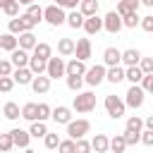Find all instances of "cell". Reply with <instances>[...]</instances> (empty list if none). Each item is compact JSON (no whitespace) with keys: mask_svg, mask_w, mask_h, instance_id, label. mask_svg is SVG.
I'll list each match as a JSON object with an SVG mask.
<instances>
[{"mask_svg":"<svg viewBox=\"0 0 153 153\" xmlns=\"http://www.w3.org/2000/svg\"><path fill=\"white\" fill-rule=\"evenodd\" d=\"M14 148V141H12V134H0V153H10Z\"/></svg>","mask_w":153,"mask_h":153,"instance_id":"cell-34","label":"cell"},{"mask_svg":"<svg viewBox=\"0 0 153 153\" xmlns=\"http://www.w3.org/2000/svg\"><path fill=\"white\" fill-rule=\"evenodd\" d=\"M19 48V38L14 36V33H0V50H7V53H12V50H17Z\"/></svg>","mask_w":153,"mask_h":153,"instance_id":"cell-15","label":"cell"},{"mask_svg":"<svg viewBox=\"0 0 153 153\" xmlns=\"http://www.w3.org/2000/svg\"><path fill=\"white\" fill-rule=\"evenodd\" d=\"M17 38H19V48H22V50H33L36 43H38L36 36H33V31H24V33H19Z\"/></svg>","mask_w":153,"mask_h":153,"instance_id":"cell-21","label":"cell"},{"mask_svg":"<svg viewBox=\"0 0 153 153\" xmlns=\"http://www.w3.org/2000/svg\"><path fill=\"white\" fill-rule=\"evenodd\" d=\"M74 151H76V141L74 139H65L57 146V153H74Z\"/></svg>","mask_w":153,"mask_h":153,"instance_id":"cell-35","label":"cell"},{"mask_svg":"<svg viewBox=\"0 0 153 153\" xmlns=\"http://www.w3.org/2000/svg\"><path fill=\"white\" fill-rule=\"evenodd\" d=\"M122 26H124V24H122V17L117 14V10H110V12L103 17V29H105L108 33H117Z\"/></svg>","mask_w":153,"mask_h":153,"instance_id":"cell-8","label":"cell"},{"mask_svg":"<svg viewBox=\"0 0 153 153\" xmlns=\"http://www.w3.org/2000/svg\"><path fill=\"white\" fill-rule=\"evenodd\" d=\"M79 12H81L84 17L98 14V0H81V2H79Z\"/></svg>","mask_w":153,"mask_h":153,"instance_id":"cell-24","label":"cell"},{"mask_svg":"<svg viewBox=\"0 0 153 153\" xmlns=\"http://www.w3.org/2000/svg\"><path fill=\"white\" fill-rule=\"evenodd\" d=\"M10 134H12L14 146H19V148H29V141H31V134H29V131H24V129H12Z\"/></svg>","mask_w":153,"mask_h":153,"instance_id":"cell-20","label":"cell"},{"mask_svg":"<svg viewBox=\"0 0 153 153\" xmlns=\"http://www.w3.org/2000/svg\"><path fill=\"white\" fill-rule=\"evenodd\" d=\"M74 50H76V43H74L72 38H60V41H57V53H60L62 57L74 55Z\"/></svg>","mask_w":153,"mask_h":153,"instance_id":"cell-22","label":"cell"},{"mask_svg":"<svg viewBox=\"0 0 153 153\" xmlns=\"http://www.w3.org/2000/svg\"><path fill=\"white\" fill-rule=\"evenodd\" d=\"M72 108H74L76 112H91V110L96 108V96H93L91 91H81V93L74 96Z\"/></svg>","mask_w":153,"mask_h":153,"instance_id":"cell-1","label":"cell"},{"mask_svg":"<svg viewBox=\"0 0 153 153\" xmlns=\"http://www.w3.org/2000/svg\"><path fill=\"white\" fill-rule=\"evenodd\" d=\"M81 86H84V76H67V88L69 91H76L79 93Z\"/></svg>","mask_w":153,"mask_h":153,"instance_id":"cell-38","label":"cell"},{"mask_svg":"<svg viewBox=\"0 0 153 153\" xmlns=\"http://www.w3.org/2000/svg\"><path fill=\"white\" fill-rule=\"evenodd\" d=\"M105 74H108L105 65H93V67H88V69H86V74H84V81H86L88 86H98V84L105 79Z\"/></svg>","mask_w":153,"mask_h":153,"instance_id":"cell-6","label":"cell"},{"mask_svg":"<svg viewBox=\"0 0 153 153\" xmlns=\"http://www.w3.org/2000/svg\"><path fill=\"white\" fill-rule=\"evenodd\" d=\"M19 19H22V24H24V31H31V29L38 24V22H36L33 17H29L26 12H24V14H19Z\"/></svg>","mask_w":153,"mask_h":153,"instance_id":"cell-45","label":"cell"},{"mask_svg":"<svg viewBox=\"0 0 153 153\" xmlns=\"http://www.w3.org/2000/svg\"><path fill=\"white\" fill-rule=\"evenodd\" d=\"M124 79H129L131 84H141V79H143V72H141V67H139V65H134V67H127V69H124Z\"/></svg>","mask_w":153,"mask_h":153,"instance_id":"cell-28","label":"cell"},{"mask_svg":"<svg viewBox=\"0 0 153 153\" xmlns=\"http://www.w3.org/2000/svg\"><path fill=\"white\" fill-rule=\"evenodd\" d=\"M146 33H153V14H146V17H141V24H139Z\"/></svg>","mask_w":153,"mask_h":153,"instance_id":"cell-48","label":"cell"},{"mask_svg":"<svg viewBox=\"0 0 153 153\" xmlns=\"http://www.w3.org/2000/svg\"><path fill=\"white\" fill-rule=\"evenodd\" d=\"M122 24L127 26V29H134V26H139L141 24V17L134 12V14H127V17H122Z\"/></svg>","mask_w":153,"mask_h":153,"instance_id":"cell-37","label":"cell"},{"mask_svg":"<svg viewBox=\"0 0 153 153\" xmlns=\"http://www.w3.org/2000/svg\"><path fill=\"white\" fill-rule=\"evenodd\" d=\"M26 14H29V17H33L36 22H41V19H43V7H41L38 2H33V5H29V7H26Z\"/></svg>","mask_w":153,"mask_h":153,"instance_id":"cell-36","label":"cell"},{"mask_svg":"<svg viewBox=\"0 0 153 153\" xmlns=\"http://www.w3.org/2000/svg\"><path fill=\"white\" fill-rule=\"evenodd\" d=\"M33 55H36V57H41V60H50V57H53V48H50L48 43H36Z\"/></svg>","mask_w":153,"mask_h":153,"instance_id":"cell-32","label":"cell"},{"mask_svg":"<svg viewBox=\"0 0 153 153\" xmlns=\"http://www.w3.org/2000/svg\"><path fill=\"white\" fill-rule=\"evenodd\" d=\"M81 0H55V5H60L62 10H76Z\"/></svg>","mask_w":153,"mask_h":153,"instance_id":"cell-50","label":"cell"},{"mask_svg":"<svg viewBox=\"0 0 153 153\" xmlns=\"http://www.w3.org/2000/svg\"><path fill=\"white\" fill-rule=\"evenodd\" d=\"M143 93H146V91L141 88V84H131V86L127 88V93H124V96H127V98H124V105H127V108H134V110L141 108V105H143Z\"/></svg>","mask_w":153,"mask_h":153,"instance_id":"cell-3","label":"cell"},{"mask_svg":"<svg viewBox=\"0 0 153 153\" xmlns=\"http://www.w3.org/2000/svg\"><path fill=\"white\" fill-rule=\"evenodd\" d=\"M33 72L29 69V67H14V72H12V79H14V84H22V86H26V84H31L33 81Z\"/></svg>","mask_w":153,"mask_h":153,"instance_id":"cell-9","label":"cell"},{"mask_svg":"<svg viewBox=\"0 0 153 153\" xmlns=\"http://www.w3.org/2000/svg\"><path fill=\"white\" fill-rule=\"evenodd\" d=\"M124 141H127V146H136L139 141H141V131H124Z\"/></svg>","mask_w":153,"mask_h":153,"instance_id":"cell-41","label":"cell"},{"mask_svg":"<svg viewBox=\"0 0 153 153\" xmlns=\"http://www.w3.org/2000/svg\"><path fill=\"white\" fill-rule=\"evenodd\" d=\"M148 93H153V84H151V88H148Z\"/></svg>","mask_w":153,"mask_h":153,"instance_id":"cell-57","label":"cell"},{"mask_svg":"<svg viewBox=\"0 0 153 153\" xmlns=\"http://www.w3.org/2000/svg\"><path fill=\"white\" fill-rule=\"evenodd\" d=\"M24 153H36V151L33 148H24Z\"/></svg>","mask_w":153,"mask_h":153,"instance_id":"cell-56","label":"cell"},{"mask_svg":"<svg viewBox=\"0 0 153 153\" xmlns=\"http://www.w3.org/2000/svg\"><path fill=\"white\" fill-rule=\"evenodd\" d=\"M81 29H84V31H86L88 36H96V33H98V31L103 29V19H100L98 14H93V17H86V19H84V26H81Z\"/></svg>","mask_w":153,"mask_h":153,"instance_id":"cell-10","label":"cell"},{"mask_svg":"<svg viewBox=\"0 0 153 153\" xmlns=\"http://www.w3.org/2000/svg\"><path fill=\"white\" fill-rule=\"evenodd\" d=\"M84 19H86V17H84L79 10H72V12L67 14V24H69L72 29H81V26H84Z\"/></svg>","mask_w":153,"mask_h":153,"instance_id":"cell-30","label":"cell"},{"mask_svg":"<svg viewBox=\"0 0 153 153\" xmlns=\"http://www.w3.org/2000/svg\"><path fill=\"white\" fill-rule=\"evenodd\" d=\"M141 143H146V146H153V129H146V131H141Z\"/></svg>","mask_w":153,"mask_h":153,"instance_id":"cell-51","label":"cell"},{"mask_svg":"<svg viewBox=\"0 0 153 153\" xmlns=\"http://www.w3.org/2000/svg\"><path fill=\"white\" fill-rule=\"evenodd\" d=\"M141 5L143 7H153V0H141Z\"/></svg>","mask_w":153,"mask_h":153,"instance_id":"cell-55","label":"cell"},{"mask_svg":"<svg viewBox=\"0 0 153 153\" xmlns=\"http://www.w3.org/2000/svg\"><path fill=\"white\" fill-rule=\"evenodd\" d=\"M74 55H76V60H84V62H86V60L91 57V41H88V38H79Z\"/></svg>","mask_w":153,"mask_h":153,"instance_id":"cell-16","label":"cell"},{"mask_svg":"<svg viewBox=\"0 0 153 153\" xmlns=\"http://www.w3.org/2000/svg\"><path fill=\"white\" fill-rule=\"evenodd\" d=\"M124 148H127L124 134H115V136L110 139V151H112V153H124Z\"/></svg>","mask_w":153,"mask_h":153,"instance_id":"cell-31","label":"cell"},{"mask_svg":"<svg viewBox=\"0 0 153 153\" xmlns=\"http://www.w3.org/2000/svg\"><path fill=\"white\" fill-rule=\"evenodd\" d=\"M103 62L108 65V67H115V65H120L122 62V50H117V48H105L103 50Z\"/></svg>","mask_w":153,"mask_h":153,"instance_id":"cell-13","label":"cell"},{"mask_svg":"<svg viewBox=\"0 0 153 153\" xmlns=\"http://www.w3.org/2000/svg\"><path fill=\"white\" fill-rule=\"evenodd\" d=\"M139 5H141V0H120V5H117V14H120V17L134 14V12L139 10Z\"/></svg>","mask_w":153,"mask_h":153,"instance_id":"cell-19","label":"cell"},{"mask_svg":"<svg viewBox=\"0 0 153 153\" xmlns=\"http://www.w3.org/2000/svg\"><path fill=\"white\" fill-rule=\"evenodd\" d=\"M10 60H12V65H14V67H29L31 55H29V50L17 48V50H12V53H10Z\"/></svg>","mask_w":153,"mask_h":153,"instance_id":"cell-12","label":"cell"},{"mask_svg":"<svg viewBox=\"0 0 153 153\" xmlns=\"http://www.w3.org/2000/svg\"><path fill=\"white\" fill-rule=\"evenodd\" d=\"M17 2H19V5H26V7H29V5H33V2H38V0H17Z\"/></svg>","mask_w":153,"mask_h":153,"instance_id":"cell-53","label":"cell"},{"mask_svg":"<svg viewBox=\"0 0 153 153\" xmlns=\"http://www.w3.org/2000/svg\"><path fill=\"white\" fill-rule=\"evenodd\" d=\"M88 129H91V122L88 120H72L69 124H67V134H69V139H84L86 134H88Z\"/></svg>","mask_w":153,"mask_h":153,"instance_id":"cell-5","label":"cell"},{"mask_svg":"<svg viewBox=\"0 0 153 153\" xmlns=\"http://www.w3.org/2000/svg\"><path fill=\"white\" fill-rule=\"evenodd\" d=\"M91 148H93L96 153H108V151H110V139H108L105 134H96V136L91 139Z\"/></svg>","mask_w":153,"mask_h":153,"instance_id":"cell-18","label":"cell"},{"mask_svg":"<svg viewBox=\"0 0 153 153\" xmlns=\"http://www.w3.org/2000/svg\"><path fill=\"white\" fill-rule=\"evenodd\" d=\"M50 81H53V79H50L48 74H45V76H43V74L33 76V81H31L33 93H48V91H50Z\"/></svg>","mask_w":153,"mask_h":153,"instance_id":"cell-14","label":"cell"},{"mask_svg":"<svg viewBox=\"0 0 153 153\" xmlns=\"http://www.w3.org/2000/svg\"><path fill=\"white\" fill-rule=\"evenodd\" d=\"M45 74H48L50 79H60V76H65V74H67V62H65L62 57H50V60H48V69H45Z\"/></svg>","mask_w":153,"mask_h":153,"instance_id":"cell-7","label":"cell"},{"mask_svg":"<svg viewBox=\"0 0 153 153\" xmlns=\"http://www.w3.org/2000/svg\"><path fill=\"white\" fill-rule=\"evenodd\" d=\"M2 12H5L7 17H12V19H14V17H19V2H17V0H14V2H10Z\"/></svg>","mask_w":153,"mask_h":153,"instance_id":"cell-49","label":"cell"},{"mask_svg":"<svg viewBox=\"0 0 153 153\" xmlns=\"http://www.w3.org/2000/svg\"><path fill=\"white\" fill-rule=\"evenodd\" d=\"M10 2H14V0H0V10H5V7L10 5Z\"/></svg>","mask_w":153,"mask_h":153,"instance_id":"cell-54","label":"cell"},{"mask_svg":"<svg viewBox=\"0 0 153 153\" xmlns=\"http://www.w3.org/2000/svg\"><path fill=\"white\" fill-rule=\"evenodd\" d=\"M124 100L120 98V96H105V110H108V115L112 117V120H120L122 115H124Z\"/></svg>","mask_w":153,"mask_h":153,"instance_id":"cell-4","label":"cell"},{"mask_svg":"<svg viewBox=\"0 0 153 153\" xmlns=\"http://www.w3.org/2000/svg\"><path fill=\"white\" fill-rule=\"evenodd\" d=\"M139 67H141L143 74H153V57H141Z\"/></svg>","mask_w":153,"mask_h":153,"instance_id":"cell-46","label":"cell"},{"mask_svg":"<svg viewBox=\"0 0 153 153\" xmlns=\"http://www.w3.org/2000/svg\"><path fill=\"white\" fill-rule=\"evenodd\" d=\"M12 72H14L12 60H0V76H12Z\"/></svg>","mask_w":153,"mask_h":153,"instance_id":"cell-43","label":"cell"},{"mask_svg":"<svg viewBox=\"0 0 153 153\" xmlns=\"http://www.w3.org/2000/svg\"><path fill=\"white\" fill-rule=\"evenodd\" d=\"M2 115L7 117V120H19L22 117V110H19V105L14 103V100H10V103H5V108H2Z\"/></svg>","mask_w":153,"mask_h":153,"instance_id":"cell-26","label":"cell"},{"mask_svg":"<svg viewBox=\"0 0 153 153\" xmlns=\"http://www.w3.org/2000/svg\"><path fill=\"white\" fill-rule=\"evenodd\" d=\"M29 134H31V136H36V139H43V136L48 134V127H45V122H41V120L31 122V129H29Z\"/></svg>","mask_w":153,"mask_h":153,"instance_id":"cell-33","label":"cell"},{"mask_svg":"<svg viewBox=\"0 0 153 153\" xmlns=\"http://www.w3.org/2000/svg\"><path fill=\"white\" fill-rule=\"evenodd\" d=\"M86 74V62L84 60H69L67 62V76H84Z\"/></svg>","mask_w":153,"mask_h":153,"instance_id":"cell-17","label":"cell"},{"mask_svg":"<svg viewBox=\"0 0 153 153\" xmlns=\"http://www.w3.org/2000/svg\"><path fill=\"white\" fill-rule=\"evenodd\" d=\"M127 129H129V131H141V129H143V120L136 117V115L129 117V120H127Z\"/></svg>","mask_w":153,"mask_h":153,"instance_id":"cell-39","label":"cell"},{"mask_svg":"<svg viewBox=\"0 0 153 153\" xmlns=\"http://www.w3.org/2000/svg\"><path fill=\"white\" fill-rule=\"evenodd\" d=\"M43 19L50 24V26H60V24H67V14L60 5H48L43 10Z\"/></svg>","mask_w":153,"mask_h":153,"instance_id":"cell-2","label":"cell"},{"mask_svg":"<svg viewBox=\"0 0 153 153\" xmlns=\"http://www.w3.org/2000/svg\"><path fill=\"white\" fill-rule=\"evenodd\" d=\"M105 79H108L110 84H120V81L124 79V69H122L120 65H115V67H108V74H105Z\"/></svg>","mask_w":153,"mask_h":153,"instance_id":"cell-27","label":"cell"},{"mask_svg":"<svg viewBox=\"0 0 153 153\" xmlns=\"http://www.w3.org/2000/svg\"><path fill=\"white\" fill-rule=\"evenodd\" d=\"M22 117L29 120V122H36L38 120V103H26L22 108Z\"/></svg>","mask_w":153,"mask_h":153,"instance_id":"cell-29","label":"cell"},{"mask_svg":"<svg viewBox=\"0 0 153 153\" xmlns=\"http://www.w3.org/2000/svg\"><path fill=\"white\" fill-rule=\"evenodd\" d=\"M43 143H45V148H50V151H53V148H57V146H60V136L48 131V134L43 136Z\"/></svg>","mask_w":153,"mask_h":153,"instance_id":"cell-40","label":"cell"},{"mask_svg":"<svg viewBox=\"0 0 153 153\" xmlns=\"http://www.w3.org/2000/svg\"><path fill=\"white\" fill-rule=\"evenodd\" d=\"M29 69L38 76V74H43V72L48 69V60H41V57H36V55H31V60H29Z\"/></svg>","mask_w":153,"mask_h":153,"instance_id":"cell-25","label":"cell"},{"mask_svg":"<svg viewBox=\"0 0 153 153\" xmlns=\"http://www.w3.org/2000/svg\"><path fill=\"white\" fill-rule=\"evenodd\" d=\"M50 115H53L50 105H48V103H38V120H41V122H45Z\"/></svg>","mask_w":153,"mask_h":153,"instance_id":"cell-44","label":"cell"},{"mask_svg":"<svg viewBox=\"0 0 153 153\" xmlns=\"http://www.w3.org/2000/svg\"><path fill=\"white\" fill-rule=\"evenodd\" d=\"M122 62H124L127 67H134V65L141 62V53H139L136 48H127V50H122Z\"/></svg>","mask_w":153,"mask_h":153,"instance_id":"cell-23","label":"cell"},{"mask_svg":"<svg viewBox=\"0 0 153 153\" xmlns=\"http://www.w3.org/2000/svg\"><path fill=\"white\" fill-rule=\"evenodd\" d=\"M93 148H91V141H86V139H76V151L74 153H91Z\"/></svg>","mask_w":153,"mask_h":153,"instance_id":"cell-47","label":"cell"},{"mask_svg":"<svg viewBox=\"0 0 153 153\" xmlns=\"http://www.w3.org/2000/svg\"><path fill=\"white\" fill-rule=\"evenodd\" d=\"M143 127H146V129H153V115H148V117L143 120Z\"/></svg>","mask_w":153,"mask_h":153,"instance_id":"cell-52","label":"cell"},{"mask_svg":"<svg viewBox=\"0 0 153 153\" xmlns=\"http://www.w3.org/2000/svg\"><path fill=\"white\" fill-rule=\"evenodd\" d=\"M57 124H69L72 122V110L67 108V105H57V108H53V115H50Z\"/></svg>","mask_w":153,"mask_h":153,"instance_id":"cell-11","label":"cell"},{"mask_svg":"<svg viewBox=\"0 0 153 153\" xmlns=\"http://www.w3.org/2000/svg\"><path fill=\"white\" fill-rule=\"evenodd\" d=\"M14 88V79L12 76H0V93H10Z\"/></svg>","mask_w":153,"mask_h":153,"instance_id":"cell-42","label":"cell"}]
</instances>
